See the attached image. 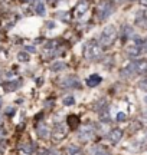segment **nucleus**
Instances as JSON below:
<instances>
[{"mask_svg":"<svg viewBox=\"0 0 147 155\" xmlns=\"http://www.w3.org/2000/svg\"><path fill=\"white\" fill-rule=\"evenodd\" d=\"M82 55L87 61H98L102 55V46L100 45V42H97V40H90V42H87L84 46V52H82Z\"/></svg>","mask_w":147,"mask_h":155,"instance_id":"f257e3e1","label":"nucleus"},{"mask_svg":"<svg viewBox=\"0 0 147 155\" xmlns=\"http://www.w3.org/2000/svg\"><path fill=\"white\" fill-rule=\"evenodd\" d=\"M115 39H117V29H115V26L110 25V26L102 29L101 35H100V45L104 48H110L115 42Z\"/></svg>","mask_w":147,"mask_h":155,"instance_id":"f03ea898","label":"nucleus"},{"mask_svg":"<svg viewBox=\"0 0 147 155\" xmlns=\"http://www.w3.org/2000/svg\"><path fill=\"white\" fill-rule=\"evenodd\" d=\"M113 10H114V5L110 0H101L100 5L97 6V17H98V20L100 22L107 20L108 17L111 16Z\"/></svg>","mask_w":147,"mask_h":155,"instance_id":"7ed1b4c3","label":"nucleus"},{"mask_svg":"<svg viewBox=\"0 0 147 155\" xmlns=\"http://www.w3.org/2000/svg\"><path fill=\"white\" fill-rule=\"evenodd\" d=\"M68 135V128L65 124H56L53 131H52V141L53 142H61L63 139L67 138Z\"/></svg>","mask_w":147,"mask_h":155,"instance_id":"20e7f679","label":"nucleus"},{"mask_svg":"<svg viewBox=\"0 0 147 155\" xmlns=\"http://www.w3.org/2000/svg\"><path fill=\"white\" fill-rule=\"evenodd\" d=\"M94 134H95V127H94L92 124H85L84 127L79 129L78 138L81 139L82 142H88V141H91V139H92Z\"/></svg>","mask_w":147,"mask_h":155,"instance_id":"39448f33","label":"nucleus"},{"mask_svg":"<svg viewBox=\"0 0 147 155\" xmlns=\"http://www.w3.org/2000/svg\"><path fill=\"white\" fill-rule=\"evenodd\" d=\"M88 9H90V2H88V0H81V2H78V5L75 6L72 10L74 17H77V19L82 17L85 13L88 12Z\"/></svg>","mask_w":147,"mask_h":155,"instance_id":"423d86ee","label":"nucleus"},{"mask_svg":"<svg viewBox=\"0 0 147 155\" xmlns=\"http://www.w3.org/2000/svg\"><path fill=\"white\" fill-rule=\"evenodd\" d=\"M133 68H134V72L136 75H144L147 73V61L146 59H138V61L131 62Z\"/></svg>","mask_w":147,"mask_h":155,"instance_id":"0eeeda50","label":"nucleus"},{"mask_svg":"<svg viewBox=\"0 0 147 155\" xmlns=\"http://www.w3.org/2000/svg\"><path fill=\"white\" fill-rule=\"evenodd\" d=\"M79 81H78V78H75V76H67V78H63L62 79V82H61V86L62 88H74V89H77L79 88Z\"/></svg>","mask_w":147,"mask_h":155,"instance_id":"6e6552de","label":"nucleus"},{"mask_svg":"<svg viewBox=\"0 0 147 155\" xmlns=\"http://www.w3.org/2000/svg\"><path fill=\"white\" fill-rule=\"evenodd\" d=\"M121 138H123V129H120V128H114V129H111L110 134H108V139H110L111 144L120 142Z\"/></svg>","mask_w":147,"mask_h":155,"instance_id":"1a4fd4ad","label":"nucleus"},{"mask_svg":"<svg viewBox=\"0 0 147 155\" xmlns=\"http://www.w3.org/2000/svg\"><path fill=\"white\" fill-rule=\"evenodd\" d=\"M36 134H38V137L40 139H46L49 137V128L46 127L43 122H39L38 125H36Z\"/></svg>","mask_w":147,"mask_h":155,"instance_id":"9d476101","label":"nucleus"},{"mask_svg":"<svg viewBox=\"0 0 147 155\" xmlns=\"http://www.w3.org/2000/svg\"><path fill=\"white\" fill-rule=\"evenodd\" d=\"M22 86V81L20 79H16V81H10V82H6L3 85V88H5L6 92H15L17 89Z\"/></svg>","mask_w":147,"mask_h":155,"instance_id":"9b49d317","label":"nucleus"},{"mask_svg":"<svg viewBox=\"0 0 147 155\" xmlns=\"http://www.w3.org/2000/svg\"><path fill=\"white\" fill-rule=\"evenodd\" d=\"M142 45H138V43H133L130 45L128 48H127V55L131 56V58H137V56L142 53Z\"/></svg>","mask_w":147,"mask_h":155,"instance_id":"f8f14e48","label":"nucleus"},{"mask_svg":"<svg viewBox=\"0 0 147 155\" xmlns=\"http://www.w3.org/2000/svg\"><path fill=\"white\" fill-rule=\"evenodd\" d=\"M67 124H68L69 129L75 131V129L79 127V118L77 115H69L68 118H67Z\"/></svg>","mask_w":147,"mask_h":155,"instance_id":"ddd939ff","label":"nucleus"},{"mask_svg":"<svg viewBox=\"0 0 147 155\" xmlns=\"http://www.w3.org/2000/svg\"><path fill=\"white\" fill-rule=\"evenodd\" d=\"M101 81H102L101 76L94 73V75H91V76L87 79V85H88L90 88H95V86H98V85L101 83Z\"/></svg>","mask_w":147,"mask_h":155,"instance_id":"4468645a","label":"nucleus"},{"mask_svg":"<svg viewBox=\"0 0 147 155\" xmlns=\"http://www.w3.org/2000/svg\"><path fill=\"white\" fill-rule=\"evenodd\" d=\"M136 23L142 28H147V13L144 12H138L136 16Z\"/></svg>","mask_w":147,"mask_h":155,"instance_id":"2eb2a0df","label":"nucleus"},{"mask_svg":"<svg viewBox=\"0 0 147 155\" xmlns=\"http://www.w3.org/2000/svg\"><path fill=\"white\" fill-rule=\"evenodd\" d=\"M136 75V72H134V68H133V63H130V65H127V66L121 71V76L123 78H131Z\"/></svg>","mask_w":147,"mask_h":155,"instance_id":"dca6fc26","label":"nucleus"},{"mask_svg":"<svg viewBox=\"0 0 147 155\" xmlns=\"http://www.w3.org/2000/svg\"><path fill=\"white\" fill-rule=\"evenodd\" d=\"M33 10L38 16H45V5L43 3H36Z\"/></svg>","mask_w":147,"mask_h":155,"instance_id":"f3484780","label":"nucleus"},{"mask_svg":"<svg viewBox=\"0 0 147 155\" xmlns=\"http://www.w3.org/2000/svg\"><path fill=\"white\" fill-rule=\"evenodd\" d=\"M104 109H107V102L105 101L100 99L98 102L94 104V111H104Z\"/></svg>","mask_w":147,"mask_h":155,"instance_id":"a211bd4d","label":"nucleus"},{"mask_svg":"<svg viewBox=\"0 0 147 155\" xmlns=\"http://www.w3.org/2000/svg\"><path fill=\"white\" fill-rule=\"evenodd\" d=\"M62 69H65V63L63 62H53L51 65V71H53V72L62 71Z\"/></svg>","mask_w":147,"mask_h":155,"instance_id":"6ab92c4d","label":"nucleus"},{"mask_svg":"<svg viewBox=\"0 0 147 155\" xmlns=\"http://www.w3.org/2000/svg\"><path fill=\"white\" fill-rule=\"evenodd\" d=\"M131 33H133V30H131L130 26H124L123 28V40H127L131 36Z\"/></svg>","mask_w":147,"mask_h":155,"instance_id":"aec40b11","label":"nucleus"},{"mask_svg":"<svg viewBox=\"0 0 147 155\" xmlns=\"http://www.w3.org/2000/svg\"><path fill=\"white\" fill-rule=\"evenodd\" d=\"M56 16H58V19H61V20H63V22L69 20V13H67V12H58Z\"/></svg>","mask_w":147,"mask_h":155,"instance_id":"412c9836","label":"nucleus"},{"mask_svg":"<svg viewBox=\"0 0 147 155\" xmlns=\"http://www.w3.org/2000/svg\"><path fill=\"white\" fill-rule=\"evenodd\" d=\"M17 59L20 62H25V63H26V62H29V55L25 53V52H20V53L17 55Z\"/></svg>","mask_w":147,"mask_h":155,"instance_id":"4be33fe9","label":"nucleus"},{"mask_svg":"<svg viewBox=\"0 0 147 155\" xmlns=\"http://www.w3.org/2000/svg\"><path fill=\"white\" fill-rule=\"evenodd\" d=\"M75 104V99H74V96H65L63 98V105H74Z\"/></svg>","mask_w":147,"mask_h":155,"instance_id":"5701e85b","label":"nucleus"},{"mask_svg":"<svg viewBox=\"0 0 147 155\" xmlns=\"http://www.w3.org/2000/svg\"><path fill=\"white\" fill-rule=\"evenodd\" d=\"M101 121H104V122H108V121H110V114H108V109H104V111H101Z\"/></svg>","mask_w":147,"mask_h":155,"instance_id":"b1692460","label":"nucleus"},{"mask_svg":"<svg viewBox=\"0 0 147 155\" xmlns=\"http://www.w3.org/2000/svg\"><path fill=\"white\" fill-rule=\"evenodd\" d=\"M125 119H127V115H125L124 112H118L117 114V121L118 122H124Z\"/></svg>","mask_w":147,"mask_h":155,"instance_id":"393cba45","label":"nucleus"},{"mask_svg":"<svg viewBox=\"0 0 147 155\" xmlns=\"http://www.w3.org/2000/svg\"><path fill=\"white\" fill-rule=\"evenodd\" d=\"M138 86H140V89H143V91H147V78H144L143 81H140Z\"/></svg>","mask_w":147,"mask_h":155,"instance_id":"a878e982","label":"nucleus"},{"mask_svg":"<svg viewBox=\"0 0 147 155\" xmlns=\"http://www.w3.org/2000/svg\"><path fill=\"white\" fill-rule=\"evenodd\" d=\"M6 115L7 116L15 115V108H7V109H6Z\"/></svg>","mask_w":147,"mask_h":155,"instance_id":"bb28decb","label":"nucleus"},{"mask_svg":"<svg viewBox=\"0 0 147 155\" xmlns=\"http://www.w3.org/2000/svg\"><path fill=\"white\" fill-rule=\"evenodd\" d=\"M45 26H46L48 29H53V28H55V23H53V22H46Z\"/></svg>","mask_w":147,"mask_h":155,"instance_id":"cd10ccee","label":"nucleus"},{"mask_svg":"<svg viewBox=\"0 0 147 155\" xmlns=\"http://www.w3.org/2000/svg\"><path fill=\"white\" fill-rule=\"evenodd\" d=\"M142 49L144 50V52H147V38H146V40H144V43H143V46H142Z\"/></svg>","mask_w":147,"mask_h":155,"instance_id":"c85d7f7f","label":"nucleus"},{"mask_svg":"<svg viewBox=\"0 0 147 155\" xmlns=\"http://www.w3.org/2000/svg\"><path fill=\"white\" fill-rule=\"evenodd\" d=\"M48 155H59V152H58V151H48Z\"/></svg>","mask_w":147,"mask_h":155,"instance_id":"c756f323","label":"nucleus"},{"mask_svg":"<svg viewBox=\"0 0 147 155\" xmlns=\"http://www.w3.org/2000/svg\"><path fill=\"white\" fill-rule=\"evenodd\" d=\"M36 155H48V151H38Z\"/></svg>","mask_w":147,"mask_h":155,"instance_id":"7c9ffc66","label":"nucleus"},{"mask_svg":"<svg viewBox=\"0 0 147 155\" xmlns=\"http://www.w3.org/2000/svg\"><path fill=\"white\" fill-rule=\"evenodd\" d=\"M95 155H110L108 152H105V151H100V152H97Z\"/></svg>","mask_w":147,"mask_h":155,"instance_id":"2f4dec72","label":"nucleus"},{"mask_svg":"<svg viewBox=\"0 0 147 155\" xmlns=\"http://www.w3.org/2000/svg\"><path fill=\"white\" fill-rule=\"evenodd\" d=\"M140 2V5H143L144 7H147V0H138Z\"/></svg>","mask_w":147,"mask_h":155,"instance_id":"473e14b6","label":"nucleus"},{"mask_svg":"<svg viewBox=\"0 0 147 155\" xmlns=\"http://www.w3.org/2000/svg\"><path fill=\"white\" fill-rule=\"evenodd\" d=\"M26 50H28V52H35V48H32V46H26Z\"/></svg>","mask_w":147,"mask_h":155,"instance_id":"72a5a7b5","label":"nucleus"},{"mask_svg":"<svg viewBox=\"0 0 147 155\" xmlns=\"http://www.w3.org/2000/svg\"><path fill=\"white\" fill-rule=\"evenodd\" d=\"M143 119H144V121L147 122V111H144V112H143Z\"/></svg>","mask_w":147,"mask_h":155,"instance_id":"f704fd0d","label":"nucleus"},{"mask_svg":"<svg viewBox=\"0 0 147 155\" xmlns=\"http://www.w3.org/2000/svg\"><path fill=\"white\" fill-rule=\"evenodd\" d=\"M71 155H82V152H81V151H75V152H72V154H71Z\"/></svg>","mask_w":147,"mask_h":155,"instance_id":"c9c22d12","label":"nucleus"},{"mask_svg":"<svg viewBox=\"0 0 147 155\" xmlns=\"http://www.w3.org/2000/svg\"><path fill=\"white\" fill-rule=\"evenodd\" d=\"M25 2H33V0H25Z\"/></svg>","mask_w":147,"mask_h":155,"instance_id":"e433bc0d","label":"nucleus"},{"mask_svg":"<svg viewBox=\"0 0 147 155\" xmlns=\"http://www.w3.org/2000/svg\"><path fill=\"white\" fill-rule=\"evenodd\" d=\"M0 122H2V116H0Z\"/></svg>","mask_w":147,"mask_h":155,"instance_id":"4c0bfd02","label":"nucleus"},{"mask_svg":"<svg viewBox=\"0 0 147 155\" xmlns=\"http://www.w3.org/2000/svg\"><path fill=\"white\" fill-rule=\"evenodd\" d=\"M117 2H123V0H117Z\"/></svg>","mask_w":147,"mask_h":155,"instance_id":"58836bf2","label":"nucleus"},{"mask_svg":"<svg viewBox=\"0 0 147 155\" xmlns=\"http://www.w3.org/2000/svg\"><path fill=\"white\" fill-rule=\"evenodd\" d=\"M146 102H147V96H146Z\"/></svg>","mask_w":147,"mask_h":155,"instance_id":"ea45409f","label":"nucleus"},{"mask_svg":"<svg viewBox=\"0 0 147 155\" xmlns=\"http://www.w3.org/2000/svg\"><path fill=\"white\" fill-rule=\"evenodd\" d=\"M0 104H2V99H0Z\"/></svg>","mask_w":147,"mask_h":155,"instance_id":"a19ab883","label":"nucleus"}]
</instances>
